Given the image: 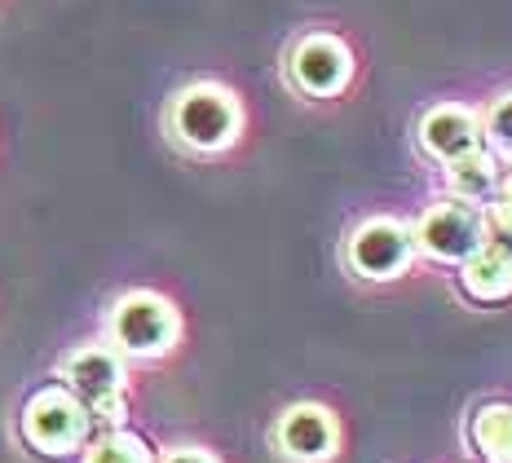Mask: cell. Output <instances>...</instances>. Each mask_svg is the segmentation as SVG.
<instances>
[{
  "label": "cell",
  "instance_id": "obj_10",
  "mask_svg": "<svg viewBox=\"0 0 512 463\" xmlns=\"http://www.w3.org/2000/svg\"><path fill=\"white\" fill-rule=\"evenodd\" d=\"M464 287L482 300H504L512 296V256L499 247H477L464 265Z\"/></svg>",
  "mask_w": 512,
  "mask_h": 463
},
{
  "label": "cell",
  "instance_id": "obj_5",
  "mask_svg": "<svg viewBox=\"0 0 512 463\" xmlns=\"http://www.w3.org/2000/svg\"><path fill=\"white\" fill-rule=\"evenodd\" d=\"M415 243L437 261H468L486 239H482V217L468 203H437L415 225Z\"/></svg>",
  "mask_w": 512,
  "mask_h": 463
},
{
  "label": "cell",
  "instance_id": "obj_11",
  "mask_svg": "<svg viewBox=\"0 0 512 463\" xmlns=\"http://www.w3.org/2000/svg\"><path fill=\"white\" fill-rule=\"evenodd\" d=\"M473 433L490 463H512V406H486Z\"/></svg>",
  "mask_w": 512,
  "mask_h": 463
},
{
  "label": "cell",
  "instance_id": "obj_14",
  "mask_svg": "<svg viewBox=\"0 0 512 463\" xmlns=\"http://www.w3.org/2000/svg\"><path fill=\"white\" fill-rule=\"evenodd\" d=\"M482 239H486V247H499V252L512 256V199L499 195V199L486 208V217H482Z\"/></svg>",
  "mask_w": 512,
  "mask_h": 463
},
{
  "label": "cell",
  "instance_id": "obj_13",
  "mask_svg": "<svg viewBox=\"0 0 512 463\" xmlns=\"http://www.w3.org/2000/svg\"><path fill=\"white\" fill-rule=\"evenodd\" d=\"M84 463H151V450H146V441L133 437V433H111L89 450Z\"/></svg>",
  "mask_w": 512,
  "mask_h": 463
},
{
  "label": "cell",
  "instance_id": "obj_12",
  "mask_svg": "<svg viewBox=\"0 0 512 463\" xmlns=\"http://www.w3.org/2000/svg\"><path fill=\"white\" fill-rule=\"evenodd\" d=\"M451 186L460 199L482 203V199L495 195V164H490L482 150H473V155H464L451 164Z\"/></svg>",
  "mask_w": 512,
  "mask_h": 463
},
{
  "label": "cell",
  "instance_id": "obj_7",
  "mask_svg": "<svg viewBox=\"0 0 512 463\" xmlns=\"http://www.w3.org/2000/svg\"><path fill=\"white\" fill-rule=\"evenodd\" d=\"M354 58L336 36H305L292 49V80L314 98H332L349 84Z\"/></svg>",
  "mask_w": 512,
  "mask_h": 463
},
{
  "label": "cell",
  "instance_id": "obj_4",
  "mask_svg": "<svg viewBox=\"0 0 512 463\" xmlns=\"http://www.w3.org/2000/svg\"><path fill=\"white\" fill-rule=\"evenodd\" d=\"M62 380L71 384V393L84 402L89 415H120V393H124V366L115 358V349L102 344H84L67 362H62Z\"/></svg>",
  "mask_w": 512,
  "mask_h": 463
},
{
  "label": "cell",
  "instance_id": "obj_2",
  "mask_svg": "<svg viewBox=\"0 0 512 463\" xmlns=\"http://www.w3.org/2000/svg\"><path fill=\"white\" fill-rule=\"evenodd\" d=\"M93 415L71 389H40L23 406V437L40 455H71L89 437Z\"/></svg>",
  "mask_w": 512,
  "mask_h": 463
},
{
  "label": "cell",
  "instance_id": "obj_15",
  "mask_svg": "<svg viewBox=\"0 0 512 463\" xmlns=\"http://www.w3.org/2000/svg\"><path fill=\"white\" fill-rule=\"evenodd\" d=\"M486 128H490V137H495V146H499V150H508V155H512V93H504V98L490 106Z\"/></svg>",
  "mask_w": 512,
  "mask_h": 463
},
{
  "label": "cell",
  "instance_id": "obj_1",
  "mask_svg": "<svg viewBox=\"0 0 512 463\" xmlns=\"http://www.w3.org/2000/svg\"><path fill=\"white\" fill-rule=\"evenodd\" d=\"M239 124H243L239 102H234V93L221 89V84H190V89H181L177 102H173L177 142L199 150V155L226 150L234 137H239Z\"/></svg>",
  "mask_w": 512,
  "mask_h": 463
},
{
  "label": "cell",
  "instance_id": "obj_16",
  "mask_svg": "<svg viewBox=\"0 0 512 463\" xmlns=\"http://www.w3.org/2000/svg\"><path fill=\"white\" fill-rule=\"evenodd\" d=\"M164 463H217L208 455V450H199V446H181V450H168Z\"/></svg>",
  "mask_w": 512,
  "mask_h": 463
},
{
  "label": "cell",
  "instance_id": "obj_6",
  "mask_svg": "<svg viewBox=\"0 0 512 463\" xmlns=\"http://www.w3.org/2000/svg\"><path fill=\"white\" fill-rule=\"evenodd\" d=\"M407 261H411V234L398 221H384V217L367 221L349 239V265L362 278H393L407 269Z\"/></svg>",
  "mask_w": 512,
  "mask_h": 463
},
{
  "label": "cell",
  "instance_id": "obj_3",
  "mask_svg": "<svg viewBox=\"0 0 512 463\" xmlns=\"http://www.w3.org/2000/svg\"><path fill=\"white\" fill-rule=\"evenodd\" d=\"M111 340L120 344V353H133V358H159L177 340V309L155 292L124 296L111 314Z\"/></svg>",
  "mask_w": 512,
  "mask_h": 463
},
{
  "label": "cell",
  "instance_id": "obj_8",
  "mask_svg": "<svg viewBox=\"0 0 512 463\" xmlns=\"http://www.w3.org/2000/svg\"><path fill=\"white\" fill-rule=\"evenodd\" d=\"M279 450L296 463H318L336 450V419L323 406H292L279 419Z\"/></svg>",
  "mask_w": 512,
  "mask_h": 463
},
{
  "label": "cell",
  "instance_id": "obj_9",
  "mask_svg": "<svg viewBox=\"0 0 512 463\" xmlns=\"http://www.w3.org/2000/svg\"><path fill=\"white\" fill-rule=\"evenodd\" d=\"M420 137H424V146H429L437 159H446V164H455V159L482 150V146H477V142H482V133H477V120L468 111H460V106H442V111L424 115Z\"/></svg>",
  "mask_w": 512,
  "mask_h": 463
},
{
  "label": "cell",
  "instance_id": "obj_17",
  "mask_svg": "<svg viewBox=\"0 0 512 463\" xmlns=\"http://www.w3.org/2000/svg\"><path fill=\"white\" fill-rule=\"evenodd\" d=\"M504 199H512V181H508V186H504Z\"/></svg>",
  "mask_w": 512,
  "mask_h": 463
}]
</instances>
